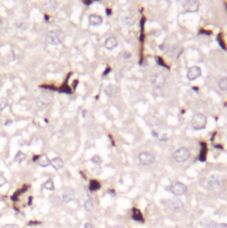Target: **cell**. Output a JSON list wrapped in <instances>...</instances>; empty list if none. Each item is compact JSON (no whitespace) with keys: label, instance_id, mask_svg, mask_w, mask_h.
Here are the masks:
<instances>
[{"label":"cell","instance_id":"cell-1","mask_svg":"<svg viewBox=\"0 0 227 228\" xmlns=\"http://www.w3.org/2000/svg\"><path fill=\"white\" fill-rule=\"evenodd\" d=\"M64 39V34L61 31L57 28L50 29L47 34V39L48 44H51L53 46L60 45Z\"/></svg>","mask_w":227,"mask_h":228},{"label":"cell","instance_id":"cell-2","mask_svg":"<svg viewBox=\"0 0 227 228\" xmlns=\"http://www.w3.org/2000/svg\"><path fill=\"white\" fill-rule=\"evenodd\" d=\"M191 124H192L193 128L195 130L204 129L206 128V125H207V118L205 115L201 113L195 114L192 119Z\"/></svg>","mask_w":227,"mask_h":228},{"label":"cell","instance_id":"cell-3","mask_svg":"<svg viewBox=\"0 0 227 228\" xmlns=\"http://www.w3.org/2000/svg\"><path fill=\"white\" fill-rule=\"evenodd\" d=\"M173 158L176 162L179 163L185 162L191 158V152L187 148H179L173 153Z\"/></svg>","mask_w":227,"mask_h":228},{"label":"cell","instance_id":"cell-4","mask_svg":"<svg viewBox=\"0 0 227 228\" xmlns=\"http://www.w3.org/2000/svg\"><path fill=\"white\" fill-rule=\"evenodd\" d=\"M187 191H188V189H187L186 185L181 182H173L170 185V192L175 196L184 195L187 193Z\"/></svg>","mask_w":227,"mask_h":228},{"label":"cell","instance_id":"cell-5","mask_svg":"<svg viewBox=\"0 0 227 228\" xmlns=\"http://www.w3.org/2000/svg\"><path fill=\"white\" fill-rule=\"evenodd\" d=\"M138 158H139L140 163L143 166H150L153 164L156 161L155 155L150 152H142Z\"/></svg>","mask_w":227,"mask_h":228},{"label":"cell","instance_id":"cell-6","mask_svg":"<svg viewBox=\"0 0 227 228\" xmlns=\"http://www.w3.org/2000/svg\"><path fill=\"white\" fill-rule=\"evenodd\" d=\"M183 7L188 13H196L199 10L200 3L196 0H187L183 3Z\"/></svg>","mask_w":227,"mask_h":228},{"label":"cell","instance_id":"cell-7","mask_svg":"<svg viewBox=\"0 0 227 228\" xmlns=\"http://www.w3.org/2000/svg\"><path fill=\"white\" fill-rule=\"evenodd\" d=\"M51 102V97L50 95L46 94H40L39 96H38L35 100V103L37 104V106L39 108H41V109H44L46 108L50 103Z\"/></svg>","mask_w":227,"mask_h":228},{"label":"cell","instance_id":"cell-8","mask_svg":"<svg viewBox=\"0 0 227 228\" xmlns=\"http://www.w3.org/2000/svg\"><path fill=\"white\" fill-rule=\"evenodd\" d=\"M201 75V69L199 66H193L189 68L187 71V79L188 80L193 81L200 78Z\"/></svg>","mask_w":227,"mask_h":228},{"label":"cell","instance_id":"cell-9","mask_svg":"<svg viewBox=\"0 0 227 228\" xmlns=\"http://www.w3.org/2000/svg\"><path fill=\"white\" fill-rule=\"evenodd\" d=\"M152 84L155 88H160L166 84V78L162 74H155L152 77Z\"/></svg>","mask_w":227,"mask_h":228},{"label":"cell","instance_id":"cell-10","mask_svg":"<svg viewBox=\"0 0 227 228\" xmlns=\"http://www.w3.org/2000/svg\"><path fill=\"white\" fill-rule=\"evenodd\" d=\"M225 182V177L221 175H212L208 179V185L212 187H219Z\"/></svg>","mask_w":227,"mask_h":228},{"label":"cell","instance_id":"cell-11","mask_svg":"<svg viewBox=\"0 0 227 228\" xmlns=\"http://www.w3.org/2000/svg\"><path fill=\"white\" fill-rule=\"evenodd\" d=\"M167 205H168L170 209H172L174 211H176V210H179L183 207V202L177 198H173V199L167 201Z\"/></svg>","mask_w":227,"mask_h":228},{"label":"cell","instance_id":"cell-12","mask_svg":"<svg viewBox=\"0 0 227 228\" xmlns=\"http://www.w3.org/2000/svg\"><path fill=\"white\" fill-rule=\"evenodd\" d=\"M88 21H89V24L92 26H100L102 23V16L97 15V14H91L88 17Z\"/></svg>","mask_w":227,"mask_h":228},{"label":"cell","instance_id":"cell-13","mask_svg":"<svg viewBox=\"0 0 227 228\" xmlns=\"http://www.w3.org/2000/svg\"><path fill=\"white\" fill-rule=\"evenodd\" d=\"M62 201L64 202H70V201H74L75 199V192L71 189H67L62 193Z\"/></svg>","mask_w":227,"mask_h":228},{"label":"cell","instance_id":"cell-14","mask_svg":"<svg viewBox=\"0 0 227 228\" xmlns=\"http://www.w3.org/2000/svg\"><path fill=\"white\" fill-rule=\"evenodd\" d=\"M104 92L107 96L109 97H114L119 93V88L115 85H109L104 88Z\"/></svg>","mask_w":227,"mask_h":228},{"label":"cell","instance_id":"cell-15","mask_svg":"<svg viewBox=\"0 0 227 228\" xmlns=\"http://www.w3.org/2000/svg\"><path fill=\"white\" fill-rule=\"evenodd\" d=\"M50 164L52 165V167H53L54 169H56V170H59L61 168H63V166H64V162L62 161V160L59 158V157H56V158H53V160H51L50 161Z\"/></svg>","mask_w":227,"mask_h":228},{"label":"cell","instance_id":"cell-16","mask_svg":"<svg viewBox=\"0 0 227 228\" xmlns=\"http://www.w3.org/2000/svg\"><path fill=\"white\" fill-rule=\"evenodd\" d=\"M117 46H118V41L113 37L108 38L105 41V43H104V47H106L108 50H112Z\"/></svg>","mask_w":227,"mask_h":228},{"label":"cell","instance_id":"cell-17","mask_svg":"<svg viewBox=\"0 0 227 228\" xmlns=\"http://www.w3.org/2000/svg\"><path fill=\"white\" fill-rule=\"evenodd\" d=\"M38 163L39 164L41 167H48L50 165V160L48 159L47 155H41V156H39L38 158Z\"/></svg>","mask_w":227,"mask_h":228},{"label":"cell","instance_id":"cell-18","mask_svg":"<svg viewBox=\"0 0 227 228\" xmlns=\"http://www.w3.org/2000/svg\"><path fill=\"white\" fill-rule=\"evenodd\" d=\"M200 225L205 228H216L218 227L217 225L214 221H211L209 219H204L203 221L200 222Z\"/></svg>","mask_w":227,"mask_h":228},{"label":"cell","instance_id":"cell-19","mask_svg":"<svg viewBox=\"0 0 227 228\" xmlns=\"http://www.w3.org/2000/svg\"><path fill=\"white\" fill-rule=\"evenodd\" d=\"M121 22L125 26H130L134 23V20H132L131 15H123L121 18Z\"/></svg>","mask_w":227,"mask_h":228},{"label":"cell","instance_id":"cell-20","mask_svg":"<svg viewBox=\"0 0 227 228\" xmlns=\"http://www.w3.org/2000/svg\"><path fill=\"white\" fill-rule=\"evenodd\" d=\"M133 218L135 221H143V215L141 213V211L137 208H133Z\"/></svg>","mask_w":227,"mask_h":228},{"label":"cell","instance_id":"cell-21","mask_svg":"<svg viewBox=\"0 0 227 228\" xmlns=\"http://www.w3.org/2000/svg\"><path fill=\"white\" fill-rule=\"evenodd\" d=\"M16 27L18 28L19 30H26L29 28L30 27V23L29 21H21L16 23Z\"/></svg>","mask_w":227,"mask_h":228},{"label":"cell","instance_id":"cell-22","mask_svg":"<svg viewBox=\"0 0 227 228\" xmlns=\"http://www.w3.org/2000/svg\"><path fill=\"white\" fill-rule=\"evenodd\" d=\"M218 87L223 91H227V77L221 78L218 81Z\"/></svg>","mask_w":227,"mask_h":228},{"label":"cell","instance_id":"cell-23","mask_svg":"<svg viewBox=\"0 0 227 228\" xmlns=\"http://www.w3.org/2000/svg\"><path fill=\"white\" fill-rule=\"evenodd\" d=\"M25 160H26V155L24 154L23 153H21V152H18V153L15 155V157H14V161L19 163V164L22 163Z\"/></svg>","mask_w":227,"mask_h":228},{"label":"cell","instance_id":"cell-24","mask_svg":"<svg viewBox=\"0 0 227 228\" xmlns=\"http://www.w3.org/2000/svg\"><path fill=\"white\" fill-rule=\"evenodd\" d=\"M101 188V185L99 184V182L95 181V180H92V181L90 182V185H89V189L91 190V191H97V190H99Z\"/></svg>","mask_w":227,"mask_h":228},{"label":"cell","instance_id":"cell-25","mask_svg":"<svg viewBox=\"0 0 227 228\" xmlns=\"http://www.w3.org/2000/svg\"><path fill=\"white\" fill-rule=\"evenodd\" d=\"M44 5L47 7V9L50 10V11H54L56 7H57V3L55 1H47V3H45Z\"/></svg>","mask_w":227,"mask_h":228},{"label":"cell","instance_id":"cell-26","mask_svg":"<svg viewBox=\"0 0 227 228\" xmlns=\"http://www.w3.org/2000/svg\"><path fill=\"white\" fill-rule=\"evenodd\" d=\"M159 123H160L159 119H157V118L154 117V116H151V117L148 119V124H149L150 126H152V127H155V126L159 125Z\"/></svg>","mask_w":227,"mask_h":228},{"label":"cell","instance_id":"cell-27","mask_svg":"<svg viewBox=\"0 0 227 228\" xmlns=\"http://www.w3.org/2000/svg\"><path fill=\"white\" fill-rule=\"evenodd\" d=\"M44 187L47 189V190H49V191H53V189H54V185H53V182L52 179H48L46 183H45V185H44Z\"/></svg>","mask_w":227,"mask_h":228},{"label":"cell","instance_id":"cell-28","mask_svg":"<svg viewBox=\"0 0 227 228\" xmlns=\"http://www.w3.org/2000/svg\"><path fill=\"white\" fill-rule=\"evenodd\" d=\"M8 105V102L6 98H0V112H3Z\"/></svg>","mask_w":227,"mask_h":228},{"label":"cell","instance_id":"cell-29","mask_svg":"<svg viewBox=\"0 0 227 228\" xmlns=\"http://www.w3.org/2000/svg\"><path fill=\"white\" fill-rule=\"evenodd\" d=\"M91 161L93 162V164H95V165H99L102 163V158H101L99 155H93V157H92V159H91Z\"/></svg>","mask_w":227,"mask_h":228},{"label":"cell","instance_id":"cell-30","mask_svg":"<svg viewBox=\"0 0 227 228\" xmlns=\"http://www.w3.org/2000/svg\"><path fill=\"white\" fill-rule=\"evenodd\" d=\"M85 208H86V210H87V211H91V210H93V203L92 202V201L87 200V201L85 202Z\"/></svg>","mask_w":227,"mask_h":228},{"label":"cell","instance_id":"cell-31","mask_svg":"<svg viewBox=\"0 0 227 228\" xmlns=\"http://www.w3.org/2000/svg\"><path fill=\"white\" fill-rule=\"evenodd\" d=\"M6 183H7V179L5 178V176H2V175H0V187L3 186Z\"/></svg>","mask_w":227,"mask_h":228},{"label":"cell","instance_id":"cell-32","mask_svg":"<svg viewBox=\"0 0 227 228\" xmlns=\"http://www.w3.org/2000/svg\"><path fill=\"white\" fill-rule=\"evenodd\" d=\"M61 91V92H64V93H66V94H70V93H71V90H70V88L69 87H63Z\"/></svg>","mask_w":227,"mask_h":228},{"label":"cell","instance_id":"cell-33","mask_svg":"<svg viewBox=\"0 0 227 228\" xmlns=\"http://www.w3.org/2000/svg\"><path fill=\"white\" fill-rule=\"evenodd\" d=\"M157 62H158V63L159 64H161L162 66H164V67H166L167 68V65L163 62V61H162V59H161V57H157Z\"/></svg>","mask_w":227,"mask_h":228},{"label":"cell","instance_id":"cell-34","mask_svg":"<svg viewBox=\"0 0 227 228\" xmlns=\"http://www.w3.org/2000/svg\"><path fill=\"white\" fill-rule=\"evenodd\" d=\"M160 141H166L167 140V134H162L160 136Z\"/></svg>","mask_w":227,"mask_h":228},{"label":"cell","instance_id":"cell-35","mask_svg":"<svg viewBox=\"0 0 227 228\" xmlns=\"http://www.w3.org/2000/svg\"><path fill=\"white\" fill-rule=\"evenodd\" d=\"M4 228H19L16 225H13V224H10V225H6Z\"/></svg>","mask_w":227,"mask_h":228},{"label":"cell","instance_id":"cell-36","mask_svg":"<svg viewBox=\"0 0 227 228\" xmlns=\"http://www.w3.org/2000/svg\"><path fill=\"white\" fill-rule=\"evenodd\" d=\"M84 227H85V228H93V225H92L91 223L87 222V223H86V224H85Z\"/></svg>","mask_w":227,"mask_h":228},{"label":"cell","instance_id":"cell-37","mask_svg":"<svg viewBox=\"0 0 227 228\" xmlns=\"http://www.w3.org/2000/svg\"><path fill=\"white\" fill-rule=\"evenodd\" d=\"M130 57H131V54H130V53L126 52V53L124 54V58H125V59H129Z\"/></svg>","mask_w":227,"mask_h":228},{"label":"cell","instance_id":"cell-38","mask_svg":"<svg viewBox=\"0 0 227 228\" xmlns=\"http://www.w3.org/2000/svg\"><path fill=\"white\" fill-rule=\"evenodd\" d=\"M218 228H227V224H225V223L219 224V226H218Z\"/></svg>","mask_w":227,"mask_h":228},{"label":"cell","instance_id":"cell-39","mask_svg":"<svg viewBox=\"0 0 227 228\" xmlns=\"http://www.w3.org/2000/svg\"><path fill=\"white\" fill-rule=\"evenodd\" d=\"M109 71H111V68H107L106 71H105L104 73H103V75H107V74L109 73Z\"/></svg>","mask_w":227,"mask_h":228},{"label":"cell","instance_id":"cell-40","mask_svg":"<svg viewBox=\"0 0 227 228\" xmlns=\"http://www.w3.org/2000/svg\"><path fill=\"white\" fill-rule=\"evenodd\" d=\"M106 13H107V14H108V15H111V11L110 9H107Z\"/></svg>","mask_w":227,"mask_h":228},{"label":"cell","instance_id":"cell-41","mask_svg":"<svg viewBox=\"0 0 227 228\" xmlns=\"http://www.w3.org/2000/svg\"><path fill=\"white\" fill-rule=\"evenodd\" d=\"M1 23H2V20H1V18H0V25H1Z\"/></svg>","mask_w":227,"mask_h":228}]
</instances>
